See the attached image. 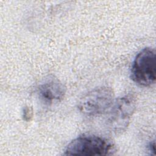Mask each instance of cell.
<instances>
[{
    "instance_id": "1",
    "label": "cell",
    "mask_w": 156,
    "mask_h": 156,
    "mask_svg": "<svg viewBox=\"0 0 156 156\" xmlns=\"http://www.w3.org/2000/svg\"><path fill=\"white\" fill-rule=\"evenodd\" d=\"M115 151L112 143L102 137L87 135L77 137L66 147L65 155H108Z\"/></svg>"
},
{
    "instance_id": "2",
    "label": "cell",
    "mask_w": 156,
    "mask_h": 156,
    "mask_svg": "<svg viewBox=\"0 0 156 156\" xmlns=\"http://www.w3.org/2000/svg\"><path fill=\"white\" fill-rule=\"evenodd\" d=\"M130 77L136 84L149 87L156 79V53L154 49L146 48L135 56L130 69Z\"/></svg>"
},
{
    "instance_id": "3",
    "label": "cell",
    "mask_w": 156,
    "mask_h": 156,
    "mask_svg": "<svg viewBox=\"0 0 156 156\" xmlns=\"http://www.w3.org/2000/svg\"><path fill=\"white\" fill-rule=\"evenodd\" d=\"M114 97V92L110 87H97L80 98L78 102V108L86 116L101 115L111 108L115 101Z\"/></svg>"
},
{
    "instance_id": "4",
    "label": "cell",
    "mask_w": 156,
    "mask_h": 156,
    "mask_svg": "<svg viewBox=\"0 0 156 156\" xmlns=\"http://www.w3.org/2000/svg\"><path fill=\"white\" fill-rule=\"evenodd\" d=\"M135 106V98L132 94H126L115 101L107 119L110 129L116 133L124 130L130 122Z\"/></svg>"
},
{
    "instance_id": "5",
    "label": "cell",
    "mask_w": 156,
    "mask_h": 156,
    "mask_svg": "<svg viewBox=\"0 0 156 156\" xmlns=\"http://www.w3.org/2000/svg\"><path fill=\"white\" fill-rule=\"evenodd\" d=\"M66 89L63 84L57 78L49 77L38 87L39 98L46 104H51L60 101L65 96Z\"/></svg>"
},
{
    "instance_id": "6",
    "label": "cell",
    "mask_w": 156,
    "mask_h": 156,
    "mask_svg": "<svg viewBox=\"0 0 156 156\" xmlns=\"http://www.w3.org/2000/svg\"><path fill=\"white\" fill-rule=\"evenodd\" d=\"M33 116L32 108L29 106L24 107L22 111V117L26 121H29Z\"/></svg>"
},
{
    "instance_id": "7",
    "label": "cell",
    "mask_w": 156,
    "mask_h": 156,
    "mask_svg": "<svg viewBox=\"0 0 156 156\" xmlns=\"http://www.w3.org/2000/svg\"><path fill=\"white\" fill-rule=\"evenodd\" d=\"M155 141H151L147 146V150L148 152H149L151 155H155Z\"/></svg>"
}]
</instances>
